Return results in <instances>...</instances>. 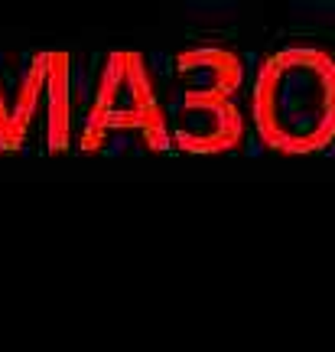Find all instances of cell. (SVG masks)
Masks as SVG:
<instances>
[{
    "label": "cell",
    "instance_id": "obj_5",
    "mask_svg": "<svg viewBox=\"0 0 335 352\" xmlns=\"http://www.w3.org/2000/svg\"><path fill=\"white\" fill-rule=\"evenodd\" d=\"M176 69L183 76H205V88H222L228 95H238L244 82V63L228 46H192L176 56Z\"/></svg>",
    "mask_w": 335,
    "mask_h": 352
},
{
    "label": "cell",
    "instance_id": "obj_2",
    "mask_svg": "<svg viewBox=\"0 0 335 352\" xmlns=\"http://www.w3.org/2000/svg\"><path fill=\"white\" fill-rule=\"evenodd\" d=\"M117 134H137L143 147L153 153L173 144V127L157 98L153 72L147 59L130 50L111 52L104 59L91 104L82 121L78 147L85 153H98Z\"/></svg>",
    "mask_w": 335,
    "mask_h": 352
},
{
    "label": "cell",
    "instance_id": "obj_1",
    "mask_svg": "<svg viewBox=\"0 0 335 352\" xmlns=\"http://www.w3.org/2000/svg\"><path fill=\"white\" fill-rule=\"evenodd\" d=\"M251 127L267 151L310 157L335 140V56L297 43L270 52L251 85Z\"/></svg>",
    "mask_w": 335,
    "mask_h": 352
},
{
    "label": "cell",
    "instance_id": "obj_3",
    "mask_svg": "<svg viewBox=\"0 0 335 352\" xmlns=\"http://www.w3.org/2000/svg\"><path fill=\"white\" fill-rule=\"evenodd\" d=\"M39 111H46V147L62 153L72 144V101H69V56H30L13 91L0 78V153L16 151L26 140Z\"/></svg>",
    "mask_w": 335,
    "mask_h": 352
},
{
    "label": "cell",
    "instance_id": "obj_4",
    "mask_svg": "<svg viewBox=\"0 0 335 352\" xmlns=\"http://www.w3.org/2000/svg\"><path fill=\"white\" fill-rule=\"evenodd\" d=\"M244 114L235 95L222 88H192L183 95L179 121L173 124V147L186 153H228L244 144Z\"/></svg>",
    "mask_w": 335,
    "mask_h": 352
}]
</instances>
